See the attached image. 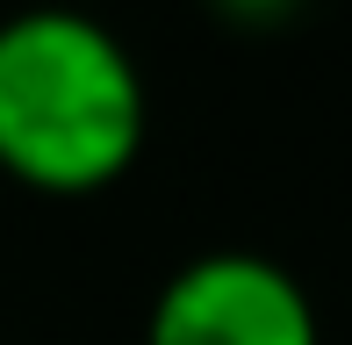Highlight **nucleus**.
<instances>
[{"label": "nucleus", "mask_w": 352, "mask_h": 345, "mask_svg": "<svg viewBox=\"0 0 352 345\" xmlns=\"http://www.w3.org/2000/svg\"><path fill=\"white\" fill-rule=\"evenodd\" d=\"M151 87L137 51L87 8L0 14V172L36 194H101L144 159Z\"/></svg>", "instance_id": "1"}, {"label": "nucleus", "mask_w": 352, "mask_h": 345, "mask_svg": "<svg viewBox=\"0 0 352 345\" xmlns=\"http://www.w3.org/2000/svg\"><path fill=\"white\" fill-rule=\"evenodd\" d=\"M144 345H324L316 302L266 252H195L151 295Z\"/></svg>", "instance_id": "2"}, {"label": "nucleus", "mask_w": 352, "mask_h": 345, "mask_svg": "<svg viewBox=\"0 0 352 345\" xmlns=\"http://www.w3.org/2000/svg\"><path fill=\"white\" fill-rule=\"evenodd\" d=\"M295 8H302V0H216V14H230V22H245V29H274Z\"/></svg>", "instance_id": "3"}]
</instances>
